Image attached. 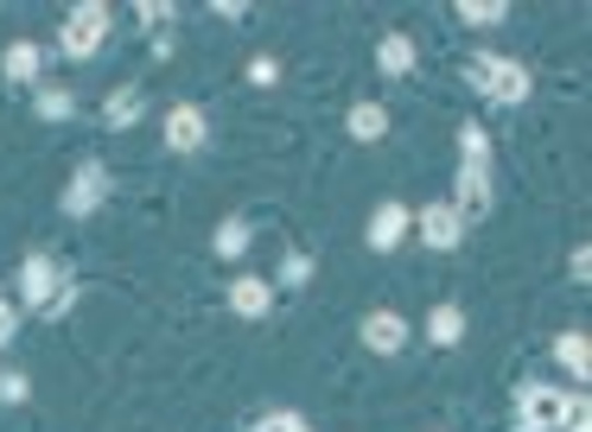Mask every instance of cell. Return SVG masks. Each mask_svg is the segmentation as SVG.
I'll return each mask as SVG.
<instances>
[{
  "label": "cell",
  "mask_w": 592,
  "mask_h": 432,
  "mask_svg": "<svg viewBox=\"0 0 592 432\" xmlns=\"http://www.w3.org/2000/svg\"><path fill=\"white\" fill-rule=\"evenodd\" d=\"M109 26H115L109 7H103V0H83V7H71V20H64V33H58V51H64V58H96Z\"/></svg>",
  "instance_id": "1"
},
{
  "label": "cell",
  "mask_w": 592,
  "mask_h": 432,
  "mask_svg": "<svg viewBox=\"0 0 592 432\" xmlns=\"http://www.w3.org/2000/svg\"><path fill=\"white\" fill-rule=\"evenodd\" d=\"M573 407H580V395H560V388H548V382H535V388H522L517 395V427L522 432H560Z\"/></svg>",
  "instance_id": "2"
},
{
  "label": "cell",
  "mask_w": 592,
  "mask_h": 432,
  "mask_svg": "<svg viewBox=\"0 0 592 432\" xmlns=\"http://www.w3.org/2000/svg\"><path fill=\"white\" fill-rule=\"evenodd\" d=\"M103 197H109V166H103V159H83L71 172V184H64V216L103 211Z\"/></svg>",
  "instance_id": "3"
},
{
  "label": "cell",
  "mask_w": 592,
  "mask_h": 432,
  "mask_svg": "<svg viewBox=\"0 0 592 432\" xmlns=\"http://www.w3.org/2000/svg\"><path fill=\"white\" fill-rule=\"evenodd\" d=\"M204 141H211V115L198 103H179L166 115V146H173V153H198Z\"/></svg>",
  "instance_id": "4"
},
{
  "label": "cell",
  "mask_w": 592,
  "mask_h": 432,
  "mask_svg": "<svg viewBox=\"0 0 592 432\" xmlns=\"http://www.w3.org/2000/svg\"><path fill=\"white\" fill-rule=\"evenodd\" d=\"M421 242L440 249V254H452L459 242H465V216L452 211V204H427V211H421Z\"/></svg>",
  "instance_id": "5"
},
{
  "label": "cell",
  "mask_w": 592,
  "mask_h": 432,
  "mask_svg": "<svg viewBox=\"0 0 592 432\" xmlns=\"http://www.w3.org/2000/svg\"><path fill=\"white\" fill-rule=\"evenodd\" d=\"M478 96H490V103L517 108L522 96H529V71L522 64H510V58H490V71H484V89Z\"/></svg>",
  "instance_id": "6"
},
{
  "label": "cell",
  "mask_w": 592,
  "mask_h": 432,
  "mask_svg": "<svg viewBox=\"0 0 592 432\" xmlns=\"http://www.w3.org/2000/svg\"><path fill=\"white\" fill-rule=\"evenodd\" d=\"M452 211H459V216H484V211H490V166L459 159V197H452Z\"/></svg>",
  "instance_id": "7"
},
{
  "label": "cell",
  "mask_w": 592,
  "mask_h": 432,
  "mask_svg": "<svg viewBox=\"0 0 592 432\" xmlns=\"http://www.w3.org/2000/svg\"><path fill=\"white\" fill-rule=\"evenodd\" d=\"M402 344H407V319H402V312H370V319H364V350L395 357Z\"/></svg>",
  "instance_id": "8"
},
{
  "label": "cell",
  "mask_w": 592,
  "mask_h": 432,
  "mask_svg": "<svg viewBox=\"0 0 592 432\" xmlns=\"http://www.w3.org/2000/svg\"><path fill=\"white\" fill-rule=\"evenodd\" d=\"M414 229V216H407V204H382V211L370 216V249L376 254H389V249H402V236Z\"/></svg>",
  "instance_id": "9"
},
{
  "label": "cell",
  "mask_w": 592,
  "mask_h": 432,
  "mask_svg": "<svg viewBox=\"0 0 592 432\" xmlns=\"http://www.w3.org/2000/svg\"><path fill=\"white\" fill-rule=\"evenodd\" d=\"M0 71H7V83H38V71H45V45L13 38V45H7V58H0Z\"/></svg>",
  "instance_id": "10"
},
{
  "label": "cell",
  "mask_w": 592,
  "mask_h": 432,
  "mask_svg": "<svg viewBox=\"0 0 592 432\" xmlns=\"http://www.w3.org/2000/svg\"><path fill=\"white\" fill-rule=\"evenodd\" d=\"M268 305H274V287L256 280V274H242V280L229 287V312H236V319H268Z\"/></svg>",
  "instance_id": "11"
},
{
  "label": "cell",
  "mask_w": 592,
  "mask_h": 432,
  "mask_svg": "<svg viewBox=\"0 0 592 432\" xmlns=\"http://www.w3.org/2000/svg\"><path fill=\"white\" fill-rule=\"evenodd\" d=\"M20 292H26L33 305H45V299L58 292V267H51V254H26V267H20Z\"/></svg>",
  "instance_id": "12"
},
{
  "label": "cell",
  "mask_w": 592,
  "mask_h": 432,
  "mask_svg": "<svg viewBox=\"0 0 592 432\" xmlns=\"http://www.w3.org/2000/svg\"><path fill=\"white\" fill-rule=\"evenodd\" d=\"M344 128H351V141H382L389 134V108L382 103H357L344 115Z\"/></svg>",
  "instance_id": "13"
},
{
  "label": "cell",
  "mask_w": 592,
  "mask_h": 432,
  "mask_svg": "<svg viewBox=\"0 0 592 432\" xmlns=\"http://www.w3.org/2000/svg\"><path fill=\"white\" fill-rule=\"evenodd\" d=\"M141 115H147V96H141L134 83H128V89H115L109 103H103V121H109V128H134Z\"/></svg>",
  "instance_id": "14"
},
{
  "label": "cell",
  "mask_w": 592,
  "mask_h": 432,
  "mask_svg": "<svg viewBox=\"0 0 592 432\" xmlns=\"http://www.w3.org/2000/svg\"><path fill=\"white\" fill-rule=\"evenodd\" d=\"M376 64H382V76H407L414 71V38L389 33L382 45H376Z\"/></svg>",
  "instance_id": "15"
},
{
  "label": "cell",
  "mask_w": 592,
  "mask_h": 432,
  "mask_svg": "<svg viewBox=\"0 0 592 432\" xmlns=\"http://www.w3.org/2000/svg\"><path fill=\"white\" fill-rule=\"evenodd\" d=\"M427 337H434L440 350H452V344L465 337V312H459V305H434V312H427Z\"/></svg>",
  "instance_id": "16"
},
{
  "label": "cell",
  "mask_w": 592,
  "mask_h": 432,
  "mask_svg": "<svg viewBox=\"0 0 592 432\" xmlns=\"http://www.w3.org/2000/svg\"><path fill=\"white\" fill-rule=\"evenodd\" d=\"M555 357L567 362V369H573L580 382H587V375H592V350H587V331H567V337H560V344H555Z\"/></svg>",
  "instance_id": "17"
},
{
  "label": "cell",
  "mask_w": 592,
  "mask_h": 432,
  "mask_svg": "<svg viewBox=\"0 0 592 432\" xmlns=\"http://www.w3.org/2000/svg\"><path fill=\"white\" fill-rule=\"evenodd\" d=\"M211 249H217L223 261L249 254V223H242V216H229V223H217V242H211Z\"/></svg>",
  "instance_id": "18"
},
{
  "label": "cell",
  "mask_w": 592,
  "mask_h": 432,
  "mask_svg": "<svg viewBox=\"0 0 592 432\" xmlns=\"http://www.w3.org/2000/svg\"><path fill=\"white\" fill-rule=\"evenodd\" d=\"M504 13H510L504 0H465V7H459V20H465V26H497Z\"/></svg>",
  "instance_id": "19"
},
{
  "label": "cell",
  "mask_w": 592,
  "mask_h": 432,
  "mask_svg": "<svg viewBox=\"0 0 592 432\" xmlns=\"http://www.w3.org/2000/svg\"><path fill=\"white\" fill-rule=\"evenodd\" d=\"M71 96L64 89H38V121H71Z\"/></svg>",
  "instance_id": "20"
},
{
  "label": "cell",
  "mask_w": 592,
  "mask_h": 432,
  "mask_svg": "<svg viewBox=\"0 0 592 432\" xmlns=\"http://www.w3.org/2000/svg\"><path fill=\"white\" fill-rule=\"evenodd\" d=\"M306 280H312V254H287V261H281V287H306Z\"/></svg>",
  "instance_id": "21"
},
{
  "label": "cell",
  "mask_w": 592,
  "mask_h": 432,
  "mask_svg": "<svg viewBox=\"0 0 592 432\" xmlns=\"http://www.w3.org/2000/svg\"><path fill=\"white\" fill-rule=\"evenodd\" d=\"M134 13H141V26H147L153 38L166 33V20H173V7H166V0H141V7H134Z\"/></svg>",
  "instance_id": "22"
},
{
  "label": "cell",
  "mask_w": 592,
  "mask_h": 432,
  "mask_svg": "<svg viewBox=\"0 0 592 432\" xmlns=\"http://www.w3.org/2000/svg\"><path fill=\"white\" fill-rule=\"evenodd\" d=\"M26 395H33V382H26L20 369H7V375H0V400H7V407H20Z\"/></svg>",
  "instance_id": "23"
},
{
  "label": "cell",
  "mask_w": 592,
  "mask_h": 432,
  "mask_svg": "<svg viewBox=\"0 0 592 432\" xmlns=\"http://www.w3.org/2000/svg\"><path fill=\"white\" fill-rule=\"evenodd\" d=\"M459 153H465L472 166H484V153H490V134H484V128H465V134H459Z\"/></svg>",
  "instance_id": "24"
},
{
  "label": "cell",
  "mask_w": 592,
  "mask_h": 432,
  "mask_svg": "<svg viewBox=\"0 0 592 432\" xmlns=\"http://www.w3.org/2000/svg\"><path fill=\"white\" fill-rule=\"evenodd\" d=\"M256 432H312V427H306L299 413H261V420H256Z\"/></svg>",
  "instance_id": "25"
},
{
  "label": "cell",
  "mask_w": 592,
  "mask_h": 432,
  "mask_svg": "<svg viewBox=\"0 0 592 432\" xmlns=\"http://www.w3.org/2000/svg\"><path fill=\"white\" fill-rule=\"evenodd\" d=\"M274 76H281V64H274V58H249V83H256V89H268Z\"/></svg>",
  "instance_id": "26"
},
{
  "label": "cell",
  "mask_w": 592,
  "mask_h": 432,
  "mask_svg": "<svg viewBox=\"0 0 592 432\" xmlns=\"http://www.w3.org/2000/svg\"><path fill=\"white\" fill-rule=\"evenodd\" d=\"M13 331H20V312H13V305H0V344H13Z\"/></svg>",
  "instance_id": "27"
},
{
  "label": "cell",
  "mask_w": 592,
  "mask_h": 432,
  "mask_svg": "<svg viewBox=\"0 0 592 432\" xmlns=\"http://www.w3.org/2000/svg\"><path fill=\"white\" fill-rule=\"evenodd\" d=\"M573 432H592V413H587V400L573 407Z\"/></svg>",
  "instance_id": "28"
}]
</instances>
